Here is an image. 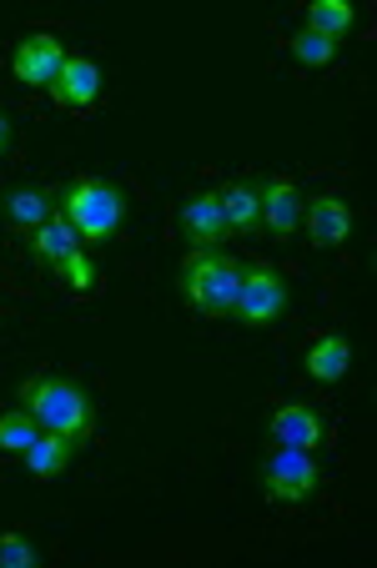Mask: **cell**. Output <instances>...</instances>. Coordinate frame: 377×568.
Returning a JSON list of instances; mask_svg holds the SVG:
<instances>
[{
	"label": "cell",
	"mask_w": 377,
	"mask_h": 568,
	"mask_svg": "<svg viewBox=\"0 0 377 568\" xmlns=\"http://www.w3.org/2000/svg\"><path fill=\"white\" fill-rule=\"evenodd\" d=\"M357 26V11L347 6V0H313L307 6V31H323V36H347Z\"/></svg>",
	"instance_id": "cell-17"
},
{
	"label": "cell",
	"mask_w": 377,
	"mask_h": 568,
	"mask_svg": "<svg viewBox=\"0 0 377 568\" xmlns=\"http://www.w3.org/2000/svg\"><path fill=\"white\" fill-rule=\"evenodd\" d=\"M262 488L267 498H287V504H302V498H313L323 488V468L307 448H277L262 458Z\"/></svg>",
	"instance_id": "cell-4"
},
{
	"label": "cell",
	"mask_w": 377,
	"mask_h": 568,
	"mask_svg": "<svg viewBox=\"0 0 377 568\" xmlns=\"http://www.w3.org/2000/svg\"><path fill=\"white\" fill-rule=\"evenodd\" d=\"M21 408L31 413L45 433H61V438H71V443L91 438V428H96V397L75 383V377H61V373L26 377Z\"/></svg>",
	"instance_id": "cell-1"
},
{
	"label": "cell",
	"mask_w": 377,
	"mask_h": 568,
	"mask_svg": "<svg viewBox=\"0 0 377 568\" xmlns=\"http://www.w3.org/2000/svg\"><path fill=\"white\" fill-rule=\"evenodd\" d=\"M176 226H182L186 247H222L232 226H226V206H222V192H192L176 212Z\"/></svg>",
	"instance_id": "cell-6"
},
{
	"label": "cell",
	"mask_w": 377,
	"mask_h": 568,
	"mask_svg": "<svg viewBox=\"0 0 377 568\" xmlns=\"http://www.w3.org/2000/svg\"><path fill=\"white\" fill-rule=\"evenodd\" d=\"M287 51L297 55L302 65H313V71H323V65H333V61H337V41H333V36L307 31V26H302V31L287 41Z\"/></svg>",
	"instance_id": "cell-19"
},
{
	"label": "cell",
	"mask_w": 377,
	"mask_h": 568,
	"mask_svg": "<svg viewBox=\"0 0 377 568\" xmlns=\"http://www.w3.org/2000/svg\"><path fill=\"white\" fill-rule=\"evenodd\" d=\"M262 192V226H267L272 236H292L302 226V192L297 182H287V176H262L257 182Z\"/></svg>",
	"instance_id": "cell-10"
},
{
	"label": "cell",
	"mask_w": 377,
	"mask_h": 568,
	"mask_svg": "<svg viewBox=\"0 0 377 568\" xmlns=\"http://www.w3.org/2000/svg\"><path fill=\"white\" fill-rule=\"evenodd\" d=\"M11 141H16V121L6 116V111H0V156L11 151Z\"/></svg>",
	"instance_id": "cell-22"
},
{
	"label": "cell",
	"mask_w": 377,
	"mask_h": 568,
	"mask_svg": "<svg viewBox=\"0 0 377 568\" xmlns=\"http://www.w3.org/2000/svg\"><path fill=\"white\" fill-rule=\"evenodd\" d=\"M101 97V65L91 55H65V65L51 81V101L61 111H86Z\"/></svg>",
	"instance_id": "cell-8"
},
{
	"label": "cell",
	"mask_w": 377,
	"mask_h": 568,
	"mask_svg": "<svg viewBox=\"0 0 377 568\" xmlns=\"http://www.w3.org/2000/svg\"><path fill=\"white\" fill-rule=\"evenodd\" d=\"M55 202H61L65 222L75 226V236H86V242H106L126 222V192L106 176H75L55 192Z\"/></svg>",
	"instance_id": "cell-3"
},
{
	"label": "cell",
	"mask_w": 377,
	"mask_h": 568,
	"mask_svg": "<svg viewBox=\"0 0 377 568\" xmlns=\"http://www.w3.org/2000/svg\"><path fill=\"white\" fill-rule=\"evenodd\" d=\"M0 212H6V222L16 232H35V226H45L61 212V202H55V186H16V192H6Z\"/></svg>",
	"instance_id": "cell-12"
},
{
	"label": "cell",
	"mask_w": 377,
	"mask_h": 568,
	"mask_svg": "<svg viewBox=\"0 0 377 568\" xmlns=\"http://www.w3.org/2000/svg\"><path fill=\"white\" fill-rule=\"evenodd\" d=\"M35 438H41V423H35L26 408L0 413V453H26Z\"/></svg>",
	"instance_id": "cell-20"
},
{
	"label": "cell",
	"mask_w": 377,
	"mask_h": 568,
	"mask_svg": "<svg viewBox=\"0 0 377 568\" xmlns=\"http://www.w3.org/2000/svg\"><path fill=\"white\" fill-rule=\"evenodd\" d=\"M35 544H26V538H0V568H31L35 564Z\"/></svg>",
	"instance_id": "cell-21"
},
{
	"label": "cell",
	"mask_w": 377,
	"mask_h": 568,
	"mask_svg": "<svg viewBox=\"0 0 377 568\" xmlns=\"http://www.w3.org/2000/svg\"><path fill=\"white\" fill-rule=\"evenodd\" d=\"M307 377L313 383H343L347 377V367H353V347H347V337H323V343H313L307 347Z\"/></svg>",
	"instance_id": "cell-14"
},
{
	"label": "cell",
	"mask_w": 377,
	"mask_h": 568,
	"mask_svg": "<svg viewBox=\"0 0 377 568\" xmlns=\"http://www.w3.org/2000/svg\"><path fill=\"white\" fill-rule=\"evenodd\" d=\"M302 222H307L317 247H337V242H347V232H353V206L337 192H317L313 202H302Z\"/></svg>",
	"instance_id": "cell-11"
},
{
	"label": "cell",
	"mask_w": 377,
	"mask_h": 568,
	"mask_svg": "<svg viewBox=\"0 0 377 568\" xmlns=\"http://www.w3.org/2000/svg\"><path fill=\"white\" fill-rule=\"evenodd\" d=\"M222 206H226V226H232V232H257V226H262V192H257V182L222 186Z\"/></svg>",
	"instance_id": "cell-15"
},
{
	"label": "cell",
	"mask_w": 377,
	"mask_h": 568,
	"mask_svg": "<svg viewBox=\"0 0 377 568\" xmlns=\"http://www.w3.org/2000/svg\"><path fill=\"white\" fill-rule=\"evenodd\" d=\"M71 448H75L71 438H61V433H45V428H41V438H35L31 448L21 453V458H26V468H31L35 478H55V473L71 463Z\"/></svg>",
	"instance_id": "cell-16"
},
{
	"label": "cell",
	"mask_w": 377,
	"mask_h": 568,
	"mask_svg": "<svg viewBox=\"0 0 377 568\" xmlns=\"http://www.w3.org/2000/svg\"><path fill=\"white\" fill-rule=\"evenodd\" d=\"M292 302V287L287 277H282L277 267H267V262H247L242 267V292H237V307H232V317L247 322V327H262V322L282 317Z\"/></svg>",
	"instance_id": "cell-5"
},
{
	"label": "cell",
	"mask_w": 377,
	"mask_h": 568,
	"mask_svg": "<svg viewBox=\"0 0 377 568\" xmlns=\"http://www.w3.org/2000/svg\"><path fill=\"white\" fill-rule=\"evenodd\" d=\"M176 287H182V297L192 302L196 312H206V317H232L237 292H242V267L216 247H192L182 257Z\"/></svg>",
	"instance_id": "cell-2"
},
{
	"label": "cell",
	"mask_w": 377,
	"mask_h": 568,
	"mask_svg": "<svg viewBox=\"0 0 377 568\" xmlns=\"http://www.w3.org/2000/svg\"><path fill=\"white\" fill-rule=\"evenodd\" d=\"M55 277H61V287L75 292V297H91V292H101V267H96V257H86V252H71V257L55 267Z\"/></svg>",
	"instance_id": "cell-18"
},
{
	"label": "cell",
	"mask_w": 377,
	"mask_h": 568,
	"mask_svg": "<svg viewBox=\"0 0 377 568\" xmlns=\"http://www.w3.org/2000/svg\"><path fill=\"white\" fill-rule=\"evenodd\" d=\"M267 438L277 443V448H317V443L327 438V423L313 403H282L267 418Z\"/></svg>",
	"instance_id": "cell-9"
},
{
	"label": "cell",
	"mask_w": 377,
	"mask_h": 568,
	"mask_svg": "<svg viewBox=\"0 0 377 568\" xmlns=\"http://www.w3.org/2000/svg\"><path fill=\"white\" fill-rule=\"evenodd\" d=\"M61 65H65V45H61V36H51V31H31L11 55V71H16L21 87H45L51 91V81H55Z\"/></svg>",
	"instance_id": "cell-7"
},
{
	"label": "cell",
	"mask_w": 377,
	"mask_h": 568,
	"mask_svg": "<svg viewBox=\"0 0 377 568\" xmlns=\"http://www.w3.org/2000/svg\"><path fill=\"white\" fill-rule=\"evenodd\" d=\"M26 247H31V262H35V267L55 272L65 257H71V252H81V236H75V226L65 222L61 212H55L45 226H35V232H31V242H26Z\"/></svg>",
	"instance_id": "cell-13"
}]
</instances>
